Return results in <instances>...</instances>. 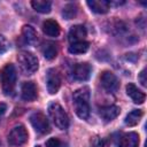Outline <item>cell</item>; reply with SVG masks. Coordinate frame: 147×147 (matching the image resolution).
I'll return each mask as SVG.
<instances>
[{"label": "cell", "mask_w": 147, "mask_h": 147, "mask_svg": "<svg viewBox=\"0 0 147 147\" xmlns=\"http://www.w3.org/2000/svg\"><path fill=\"white\" fill-rule=\"evenodd\" d=\"M77 10H78V8H77V6H76L75 3H69V5H67V6L63 8L62 15L64 16V18L71 20V18H74V17L76 16Z\"/></svg>", "instance_id": "7402d4cb"}, {"label": "cell", "mask_w": 147, "mask_h": 147, "mask_svg": "<svg viewBox=\"0 0 147 147\" xmlns=\"http://www.w3.org/2000/svg\"><path fill=\"white\" fill-rule=\"evenodd\" d=\"M126 94L132 99V101H133L134 103H138V105L144 103L145 100H146V94H145L142 91H140V90H139L134 84H132V83H129V84L126 85Z\"/></svg>", "instance_id": "7c38bea8"}, {"label": "cell", "mask_w": 147, "mask_h": 147, "mask_svg": "<svg viewBox=\"0 0 147 147\" xmlns=\"http://www.w3.org/2000/svg\"><path fill=\"white\" fill-rule=\"evenodd\" d=\"M28 141V131L23 125H16L8 134V144L11 147H20Z\"/></svg>", "instance_id": "5b68a950"}, {"label": "cell", "mask_w": 147, "mask_h": 147, "mask_svg": "<svg viewBox=\"0 0 147 147\" xmlns=\"http://www.w3.org/2000/svg\"><path fill=\"white\" fill-rule=\"evenodd\" d=\"M16 80H17V71H16L15 67L10 63L6 64L0 71L1 88L6 95H11L14 93L15 86H16Z\"/></svg>", "instance_id": "7a4b0ae2"}, {"label": "cell", "mask_w": 147, "mask_h": 147, "mask_svg": "<svg viewBox=\"0 0 147 147\" xmlns=\"http://www.w3.org/2000/svg\"><path fill=\"white\" fill-rule=\"evenodd\" d=\"M142 115H144L142 110H140V109H133L132 111H130L126 115V117L124 119V123L126 125H129V126H134V125H137L140 122Z\"/></svg>", "instance_id": "d6986e66"}, {"label": "cell", "mask_w": 147, "mask_h": 147, "mask_svg": "<svg viewBox=\"0 0 147 147\" xmlns=\"http://www.w3.org/2000/svg\"><path fill=\"white\" fill-rule=\"evenodd\" d=\"M139 136L136 132H127L121 136L118 140V147H138Z\"/></svg>", "instance_id": "4fadbf2b"}, {"label": "cell", "mask_w": 147, "mask_h": 147, "mask_svg": "<svg viewBox=\"0 0 147 147\" xmlns=\"http://www.w3.org/2000/svg\"><path fill=\"white\" fill-rule=\"evenodd\" d=\"M46 147H65V144L59 138H49L46 141Z\"/></svg>", "instance_id": "603a6c76"}, {"label": "cell", "mask_w": 147, "mask_h": 147, "mask_svg": "<svg viewBox=\"0 0 147 147\" xmlns=\"http://www.w3.org/2000/svg\"><path fill=\"white\" fill-rule=\"evenodd\" d=\"M36 147H40V146H36Z\"/></svg>", "instance_id": "4316f807"}, {"label": "cell", "mask_w": 147, "mask_h": 147, "mask_svg": "<svg viewBox=\"0 0 147 147\" xmlns=\"http://www.w3.org/2000/svg\"><path fill=\"white\" fill-rule=\"evenodd\" d=\"M37 86L33 82H25L22 85L21 96L24 101H33L37 99Z\"/></svg>", "instance_id": "8fae6325"}, {"label": "cell", "mask_w": 147, "mask_h": 147, "mask_svg": "<svg viewBox=\"0 0 147 147\" xmlns=\"http://www.w3.org/2000/svg\"><path fill=\"white\" fill-rule=\"evenodd\" d=\"M31 6L33 7L36 11L41 13V14H47L52 9V2L46 1V0H33L31 1Z\"/></svg>", "instance_id": "ffe728a7"}, {"label": "cell", "mask_w": 147, "mask_h": 147, "mask_svg": "<svg viewBox=\"0 0 147 147\" xmlns=\"http://www.w3.org/2000/svg\"><path fill=\"white\" fill-rule=\"evenodd\" d=\"M101 85L103 86V88L107 91V92H110V93H114L118 90V86H119V82L117 79V77L110 72V71H105L102 75H101Z\"/></svg>", "instance_id": "9c48e42d"}, {"label": "cell", "mask_w": 147, "mask_h": 147, "mask_svg": "<svg viewBox=\"0 0 147 147\" xmlns=\"http://www.w3.org/2000/svg\"><path fill=\"white\" fill-rule=\"evenodd\" d=\"M17 62L23 75H32L38 70V59L31 52L23 51L17 54Z\"/></svg>", "instance_id": "3957f363"}, {"label": "cell", "mask_w": 147, "mask_h": 147, "mask_svg": "<svg viewBox=\"0 0 147 147\" xmlns=\"http://www.w3.org/2000/svg\"><path fill=\"white\" fill-rule=\"evenodd\" d=\"M6 111H7V105L3 103V102H0V119L3 117Z\"/></svg>", "instance_id": "484cf974"}, {"label": "cell", "mask_w": 147, "mask_h": 147, "mask_svg": "<svg viewBox=\"0 0 147 147\" xmlns=\"http://www.w3.org/2000/svg\"><path fill=\"white\" fill-rule=\"evenodd\" d=\"M87 6L96 14H106L110 9V2L107 0H90L87 1Z\"/></svg>", "instance_id": "9a60e30c"}, {"label": "cell", "mask_w": 147, "mask_h": 147, "mask_svg": "<svg viewBox=\"0 0 147 147\" xmlns=\"http://www.w3.org/2000/svg\"><path fill=\"white\" fill-rule=\"evenodd\" d=\"M42 31L48 37H57L60 34V25L54 20H46L42 23Z\"/></svg>", "instance_id": "2e32d148"}, {"label": "cell", "mask_w": 147, "mask_h": 147, "mask_svg": "<svg viewBox=\"0 0 147 147\" xmlns=\"http://www.w3.org/2000/svg\"><path fill=\"white\" fill-rule=\"evenodd\" d=\"M87 34L86 28L84 25H74L70 28L69 33H68V39L70 41V44L72 42H77V41H83L85 40V37Z\"/></svg>", "instance_id": "30bf717a"}, {"label": "cell", "mask_w": 147, "mask_h": 147, "mask_svg": "<svg viewBox=\"0 0 147 147\" xmlns=\"http://www.w3.org/2000/svg\"><path fill=\"white\" fill-rule=\"evenodd\" d=\"M7 48H8V42H7V40H6L2 36H0V54L3 53Z\"/></svg>", "instance_id": "cb8c5ba5"}, {"label": "cell", "mask_w": 147, "mask_h": 147, "mask_svg": "<svg viewBox=\"0 0 147 147\" xmlns=\"http://www.w3.org/2000/svg\"><path fill=\"white\" fill-rule=\"evenodd\" d=\"M72 103L77 116L82 119H87L90 116V88L85 86L75 91Z\"/></svg>", "instance_id": "6da1fadb"}, {"label": "cell", "mask_w": 147, "mask_h": 147, "mask_svg": "<svg viewBox=\"0 0 147 147\" xmlns=\"http://www.w3.org/2000/svg\"><path fill=\"white\" fill-rule=\"evenodd\" d=\"M48 115L55 126L60 130H65L69 126V116L60 103L52 102L48 106Z\"/></svg>", "instance_id": "277c9868"}, {"label": "cell", "mask_w": 147, "mask_h": 147, "mask_svg": "<svg viewBox=\"0 0 147 147\" xmlns=\"http://www.w3.org/2000/svg\"><path fill=\"white\" fill-rule=\"evenodd\" d=\"M92 67L87 62L77 63L72 69V77L78 82H85L91 77Z\"/></svg>", "instance_id": "ba28073f"}, {"label": "cell", "mask_w": 147, "mask_h": 147, "mask_svg": "<svg viewBox=\"0 0 147 147\" xmlns=\"http://www.w3.org/2000/svg\"><path fill=\"white\" fill-rule=\"evenodd\" d=\"M30 122L36 132H38L39 134H46L51 131L49 122L42 113H33L30 116Z\"/></svg>", "instance_id": "8992f818"}, {"label": "cell", "mask_w": 147, "mask_h": 147, "mask_svg": "<svg viewBox=\"0 0 147 147\" xmlns=\"http://www.w3.org/2000/svg\"><path fill=\"white\" fill-rule=\"evenodd\" d=\"M41 52L46 60H53L57 55V46L53 41H46L41 47Z\"/></svg>", "instance_id": "e0dca14e"}, {"label": "cell", "mask_w": 147, "mask_h": 147, "mask_svg": "<svg viewBox=\"0 0 147 147\" xmlns=\"http://www.w3.org/2000/svg\"><path fill=\"white\" fill-rule=\"evenodd\" d=\"M99 115L102 119L106 122H110L114 118H116L119 115V108L117 106L110 105V106H103L99 109Z\"/></svg>", "instance_id": "5bb4252c"}, {"label": "cell", "mask_w": 147, "mask_h": 147, "mask_svg": "<svg viewBox=\"0 0 147 147\" xmlns=\"http://www.w3.org/2000/svg\"><path fill=\"white\" fill-rule=\"evenodd\" d=\"M90 47V44L86 41V40H83V41H77V42H72L70 44L69 46V52L71 54H76V55H79V54H84L87 52Z\"/></svg>", "instance_id": "44dd1931"}, {"label": "cell", "mask_w": 147, "mask_h": 147, "mask_svg": "<svg viewBox=\"0 0 147 147\" xmlns=\"http://www.w3.org/2000/svg\"><path fill=\"white\" fill-rule=\"evenodd\" d=\"M46 86L49 94H55L61 87V76L56 69H48L46 74Z\"/></svg>", "instance_id": "52a82bcc"}, {"label": "cell", "mask_w": 147, "mask_h": 147, "mask_svg": "<svg viewBox=\"0 0 147 147\" xmlns=\"http://www.w3.org/2000/svg\"><path fill=\"white\" fill-rule=\"evenodd\" d=\"M139 82L141 83L142 86H146L147 85V80H146V69H142L141 72L139 74Z\"/></svg>", "instance_id": "d4e9b609"}, {"label": "cell", "mask_w": 147, "mask_h": 147, "mask_svg": "<svg viewBox=\"0 0 147 147\" xmlns=\"http://www.w3.org/2000/svg\"><path fill=\"white\" fill-rule=\"evenodd\" d=\"M22 38L26 44L33 45L37 41V32L31 25H24L22 28Z\"/></svg>", "instance_id": "ac0fdd59"}]
</instances>
